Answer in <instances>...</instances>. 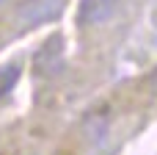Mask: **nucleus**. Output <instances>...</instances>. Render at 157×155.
I'll list each match as a JSON object with an SVG mask.
<instances>
[{
    "label": "nucleus",
    "mask_w": 157,
    "mask_h": 155,
    "mask_svg": "<svg viewBox=\"0 0 157 155\" xmlns=\"http://www.w3.org/2000/svg\"><path fill=\"white\" fill-rule=\"evenodd\" d=\"M152 92H155V94H157V72H155V75H152Z\"/></svg>",
    "instance_id": "obj_5"
},
{
    "label": "nucleus",
    "mask_w": 157,
    "mask_h": 155,
    "mask_svg": "<svg viewBox=\"0 0 157 155\" xmlns=\"http://www.w3.org/2000/svg\"><path fill=\"white\" fill-rule=\"evenodd\" d=\"M61 67H63V39L55 33V36L44 39V44L36 50L33 69H36V75H52Z\"/></svg>",
    "instance_id": "obj_1"
},
{
    "label": "nucleus",
    "mask_w": 157,
    "mask_h": 155,
    "mask_svg": "<svg viewBox=\"0 0 157 155\" xmlns=\"http://www.w3.org/2000/svg\"><path fill=\"white\" fill-rule=\"evenodd\" d=\"M116 8V0H80L77 8V25L88 28V25H99L105 22Z\"/></svg>",
    "instance_id": "obj_2"
},
{
    "label": "nucleus",
    "mask_w": 157,
    "mask_h": 155,
    "mask_svg": "<svg viewBox=\"0 0 157 155\" xmlns=\"http://www.w3.org/2000/svg\"><path fill=\"white\" fill-rule=\"evenodd\" d=\"M17 80H19V67H17V64H6V67H0V100L17 86Z\"/></svg>",
    "instance_id": "obj_4"
},
{
    "label": "nucleus",
    "mask_w": 157,
    "mask_h": 155,
    "mask_svg": "<svg viewBox=\"0 0 157 155\" xmlns=\"http://www.w3.org/2000/svg\"><path fill=\"white\" fill-rule=\"evenodd\" d=\"M61 3L58 0H25L22 8H19V19L22 22H41V19H50L52 14H58Z\"/></svg>",
    "instance_id": "obj_3"
}]
</instances>
